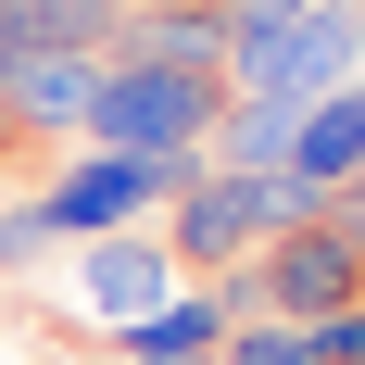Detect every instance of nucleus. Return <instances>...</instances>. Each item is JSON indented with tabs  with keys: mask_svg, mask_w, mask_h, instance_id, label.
<instances>
[{
	"mask_svg": "<svg viewBox=\"0 0 365 365\" xmlns=\"http://www.w3.org/2000/svg\"><path fill=\"white\" fill-rule=\"evenodd\" d=\"M302 215H315V189H302L290 164H277V177H215V164H202V177L164 202V252H177L189 290H215V277H240V264H252L277 227H302Z\"/></svg>",
	"mask_w": 365,
	"mask_h": 365,
	"instance_id": "f257e3e1",
	"label": "nucleus"
},
{
	"mask_svg": "<svg viewBox=\"0 0 365 365\" xmlns=\"http://www.w3.org/2000/svg\"><path fill=\"white\" fill-rule=\"evenodd\" d=\"M215 113H227V76H202V63H101V101H88L76 151H151V164H177V151L215 139Z\"/></svg>",
	"mask_w": 365,
	"mask_h": 365,
	"instance_id": "f03ea898",
	"label": "nucleus"
},
{
	"mask_svg": "<svg viewBox=\"0 0 365 365\" xmlns=\"http://www.w3.org/2000/svg\"><path fill=\"white\" fill-rule=\"evenodd\" d=\"M202 177V151H177V164H151V151H63L51 177H38V215L76 240H113V227H164V202Z\"/></svg>",
	"mask_w": 365,
	"mask_h": 365,
	"instance_id": "7ed1b4c3",
	"label": "nucleus"
},
{
	"mask_svg": "<svg viewBox=\"0 0 365 365\" xmlns=\"http://www.w3.org/2000/svg\"><path fill=\"white\" fill-rule=\"evenodd\" d=\"M365 76V0H315L302 26L252 38V51H227V101H328V88H353Z\"/></svg>",
	"mask_w": 365,
	"mask_h": 365,
	"instance_id": "20e7f679",
	"label": "nucleus"
},
{
	"mask_svg": "<svg viewBox=\"0 0 365 365\" xmlns=\"http://www.w3.org/2000/svg\"><path fill=\"white\" fill-rule=\"evenodd\" d=\"M76 315H88V328H139V315H164V302L189 290L177 277V252H164V227H113V240H76Z\"/></svg>",
	"mask_w": 365,
	"mask_h": 365,
	"instance_id": "39448f33",
	"label": "nucleus"
},
{
	"mask_svg": "<svg viewBox=\"0 0 365 365\" xmlns=\"http://www.w3.org/2000/svg\"><path fill=\"white\" fill-rule=\"evenodd\" d=\"M0 101L38 151H76L88 139V101H101V51H13L0 63Z\"/></svg>",
	"mask_w": 365,
	"mask_h": 365,
	"instance_id": "423d86ee",
	"label": "nucleus"
},
{
	"mask_svg": "<svg viewBox=\"0 0 365 365\" xmlns=\"http://www.w3.org/2000/svg\"><path fill=\"white\" fill-rule=\"evenodd\" d=\"M101 353H113V365H215V353H227V302H215V290H177L164 315L113 328Z\"/></svg>",
	"mask_w": 365,
	"mask_h": 365,
	"instance_id": "0eeeda50",
	"label": "nucleus"
},
{
	"mask_svg": "<svg viewBox=\"0 0 365 365\" xmlns=\"http://www.w3.org/2000/svg\"><path fill=\"white\" fill-rule=\"evenodd\" d=\"M290 177H302V189H340V177H365V76H353V88H328V101H302Z\"/></svg>",
	"mask_w": 365,
	"mask_h": 365,
	"instance_id": "6e6552de",
	"label": "nucleus"
},
{
	"mask_svg": "<svg viewBox=\"0 0 365 365\" xmlns=\"http://www.w3.org/2000/svg\"><path fill=\"white\" fill-rule=\"evenodd\" d=\"M290 139H302L290 101H227L215 139H202V164H215V177H277V164H290Z\"/></svg>",
	"mask_w": 365,
	"mask_h": 365,
	"instance_id": "1a4fd4ad",
	"label": "nucleus"
},
{
	"mask_svg": "<svg viewBox=\"0 0 365 365\" xmlns=\"http://www.w3.org/2000/svg\"><path fill=\"white\" fill-rule=\"evenodd\" d=\"M126 0H0V38L13 51H113Z\"/></svg>",
	"mask_w": 365,
	"mask_h": 365,
	"instance_id": "9d476101",
	"label": "nucleus"
},
{
	"mask_svg": "<svg viewBox=\"0 0 365 365\" xmlns=\"http://www.w3.org/2000/svg\"><path fill=\"white\" fill-rule=\"evenodd\" d=\"M38 264H63V227L38 215V189H26V202H0V277H38Z\"/></svg>",
	"mask_w": 365,
	"mask_h": 365,
	"instance_id": "9b49d317",
	"label": "nucleus"
},
{
	"mask_svg": "<svg viewBox=\"0 0 365 365\" xmlns=\"http://www.w3.org/2000/svg\"><path fill=\"white\" fill-rule=\"evenodd\" d=\"M215 365H328V353H315V328H290V315H252V328H227Z\"/></svg>",
	"mask_w": 365,
	"mask_h": 365,
	"instance_id": "f8f14e48",
	"label": "nucleus"
},
{
	"mask_svg": "<svg viewBox=\"0 0 365 365\" xmlns=\"http://www.w3.org/2000/svg\"><path fill=\"white\" fill-rule=\"evenodd\" d=\"M302 227H328L340 252L365 264V177H340V189H315V215H302Z\"/></svg>",
	"mask_w": 365,
	"mask_h": 365,
	"instance_id": "ddd939ff",
	"label": "nucleus"
},
{
	"mask_svg": "<svg viewBox=\"0 0 365 365\" xmlns=\"http://www.w3.org/2000/svg\"><path fill=\"white\" fill-rule=\"evenodd\" d=\"M227 13V51H252V38H277V26H302L315 0H215Z\"/></svg>",
	"mask_w": 365,
	"mask_h": 365,
	"instance_id": "4468645a",
	"label": "nucleus"
},
{
	"mask_svg": "<svg viewBox=\"0 0 365 365\" xmlns=\"http://www.w3.org/2000/svg\"><path fill=\"white\" fill-rule=\"evenodd\" d=\"M315 353H328V365H365V302H340V315H315Z\"/></svg>",
	"mask_w": 365,
	"mask_h": 365,
	"instance_id": "2eb2a0df",
	"label": "nucleus"
},
{
	"mask_svg": "<svg viewBox=\"0 0 365 365\" xmlns=\"http://www.w3.org/2000/svg\"><path fill=\"white\" fill-rule=\"evenodd\" d=\"M126 13H177V0H126Z\"/></svg>",
	"mask_w": 365,
	"mask_h": 365,
	"instance_id": "dca6fc26",
	"label": "nucleus"
}]
</instances>
